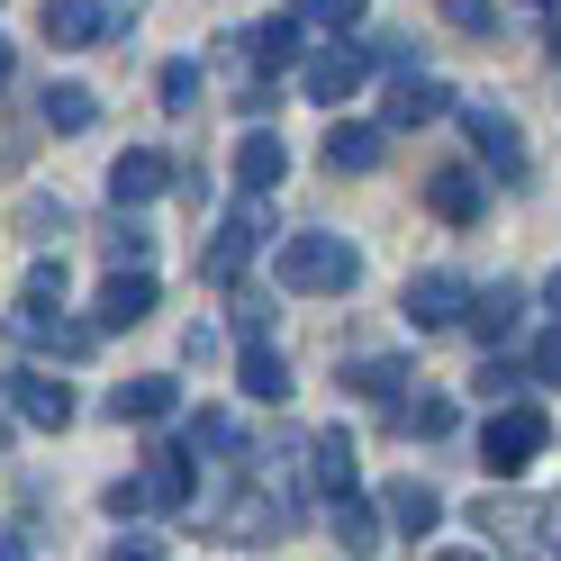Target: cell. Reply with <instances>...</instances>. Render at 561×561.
I'll use <instances>...</instances> for the list:
<instances>
[{
  "instance_id": "1",
  "label": "cell",
  "mask_w": 561,
  "mask_h": 561,
  "mask_svg": "<svg viewBox=\"0 0 561 561\" xmlns=\"http://www.w3.org/2000/svg\"><path fill=\"white\" fill-rule=\"evenodd\" d=\"M272 280H280V290H299V299H344L363 280V254L344 236H327V227H299V236H280Z\"/></svg>"
},
{
  "instance_id": "2",
  "label": "cell",
  "mask_w": 561,
  "mask_h": 561,
  "mask_svg": "<svg viewBox=\"0 0 561 561\" xmlns=\"http://www.w3.org/2000/svg\"><path fill=\"white\" fill-rule=\"evenodd\" d=\"M543 444H552V416H543L535 399H516V408H489V426H480V471H489V480H525Z\"/></svg>"
},
{
  "instance_id": "3",
  "label": "cell",
  "mask_w": 561,
  "mask_h": 561,
  "mask_svg": "<svg viewBox=\"0 0 561 561\" xmlns=\"http://www.w3.org/2000/svg\"><path fill=\"white\" fill-rule=\"evenodd\" d=\"M453 118H462V136L489 154V172H499L507 191H525V182H535V163H525V136H516V118L499 110V100H462Z\"/></svg>"
},
{
  "instance_id": "4",
  "label": "cell",
  "mask_w": 561,
  "mask_h": 561,
  "mask_svg": "<svg viewBox=\"0 0 561 561\" xmlns=\"http://www.w3.org/2000/svg\"><path fill=\"white\" fill-rule=\"evenodd\" d=\"M37 27H46V46H110V37H127V10H110V0H46Z\"/></svg>"
},
{
  "instance_id": "5",
  "label": "cell",
  "mask_w": 561,
  "mask_h": 561,
  "mask_svg": "<svg viewBox=\"0 0 561 561\" xmlns=\"http://www.w3.org/2000/svg\"><path fill=\"white\" fill-rule=\"evenodd\" d=\"M471 525H480L489 543H499V561H535V552H543L535 525H552V516H543V507H525V499H480V516H471ZM489 543H480V552H489Z\"/></svg>"
},
{
  "instance_id": "6",
  "label": "cell",
  "mask_w": 561,
  "mask_h": 561,
  "mask_svg": "<svg viewBox=\"0 0 561 561\" xmlns=\"http://www.w3.org/2000/svg\"><path fill=\"white\" fill-rule=\"evenodd\" d=\"M354 91H363V46H327L299 64V100H318V110H344Z\"/></svg>"
},
{
  "instance_id": "7",
  "label": "cell",
  "mask_w": 561,
  "mask_h": 561,
  "mask_svg": "<svg viewBox=\"0 0 561 561\" xmlns=\"http://www.w3.org/2000/svg\"><path fill=\"white\" fill-rule=\"evenodd\" d=\"M453 318H471V280L462 272H416L408 280V327L426 335V327H453Z\"/></svg>"
},
{
  "instance_id": "8",
  "label": "cell",
  "mask_w": 561,
  "mask_h": 561,
  "mask_svg": "<svg viewBox=\"0 0 561 561\" xmlns=\"http://www.w3.org/2000/svg\"><path fill=\"white\" fill-rule=\"evenodd\" d=\"M163 191H172V154L127 146V154L110 163V199H118V208H146V199H163Z\"/></svg>"
},
{
  "instance_id": "9",
  "label": "cell",
  "mask_w": 561,
  "mask_h": 561,
  "mask_svg": "<svg viewBox=\"0 0 561 561\" xmlns=\"http://www.w3.org/2000/svg\"><path fill=\"white\" fill-rule=\"evenodd\" d=\"M172 408H182V380H163V371H136V380L110 390V416H118V426H163Z\"/></svg>"
},
{
  "instance_id": "10",
  "label": "cell",
  "mask_w": 561,
  "mask_h": 561,
  "mask_svg": "<svg viewBox=\"0 0 561 561\" xmlns=\"http://www.w3.org/2000/svg\"><path fill=\"white\" fill-rule=\"evenodd\" d=\"M10 408L27 416V426H46V435L73 426V390H64L55 371H10Z\"/></svg>"
},
{
  "instance_id": "11",
  "label": "cell",
  "mask_w": 561,
  "mask_h": 561,
  "mask_svg": "<svg viewBox=\"0 0 561 561\" xmlns=\"http://www.w3.org/2000/svg\"><path fill=\"white\" fill-rule=\"evenodd\" d=\"M280 172H290V146H280V127H244V136H236V182H244V199L280 191Z\"/></svg>"
},
{
  "instance_id": "12",
  "label": "cell",
  "mask_w": 561,
  "mask_h": 561,
  "mask_svg": "<svg viewBox=\"0 0 561 561\" xmlns=\"http://www.w3.org/2000/svg\"><path fill=\"white\" fill-rule=\"evenodd\" d=\"M263 227H272V208H263V199H244L236 218L218 227V244H208V254H199V272H208V280H236V272H244V254H254V236H263Z\"/></svg>"
},
{
  "instance_id": "13",
  "label": "cell",
  "mask_w": 561,
  "mask_h": 561,
  "mask_svg": "<svg viewBox=\"0 0 561 561\" xmlns=\"http://www.w3.org/2000/svg\"><path fill=\"white\" fill-rule=\"evenodd\" d=\"M380 525H399V535L416 543V535H435V525H444V499L408 471V480H390V489H380Z\"/></svg>"
},
{
  "instance_id": "14",
  "label": "cell",
  "mask_w": 561,
  "mask_h": 561,
  "mask_svg": "<svg viewBox=\"0 0 561 561\" xmlns=\"http://www.w3.org/2000/svg\"><path fill=\"white\" fill-rule=\"evenodd\" d=\"M380 154H390V127H371V118H335L327 127V163L335 172H380Z\"/></svg>"
},
{
  "instance_id": "15",
  "label": "cell",
  "mask_w": 561,
  "mask_h": 561,
  "mask_svg": "<svg viewBox=\"0 0 561 561\" xmlns=\"http://www.w3.org/2000/svg\"><path fill=\"white\" fill-rule=\"evenodd\" d=\"M426 208H435L444 227H471L480 208H489V199H480V172H471V163H444L435 182H426Z\"/></svg>"
},
{
  "instance_id": "16",
  "label": "cell",
  "mask_w": 561,
  "mask_h": 561,
  "mask_svg": "<svg viewBox=\"0 0 561 561\" xmlns=\"http://www.w3.org/2000/svg\"><path fill=\"white\" fill-rule=\"evenodd\" d=\"M516 318H525V290H516V280H489V290H471V318H462V327H471L480 344H507Z\"/></svg>"
},
{
  "instance_id": "17",
  "label": "cell",
  "mask_w": 561,
  "mask_h": 561,
  "mask_svg": "<svg viewBox=\"0 0 561 561\" xmlns=\"http://www.w3.org/2000/svg\"><path fill=\"white\" fill-rule=\"evenodd\" d=\"M91 308H100V327H136V318H154V272H110Z\"/></svg>"
},
{
  "instance_id": "18",
  "label": "cell",
  "mask_w": 561,
  "mask_h": 561,
  "mask_svg": "<svg viewBox=\"0 0 561 561\" xmlns=\"http://www.w3.org/2000/svg\"><path fill=\"white\" fill-rule=\"evenodd\" d=\"M453 110H462V100H453L435 73H408V82L390 91V127H426V118H453Z\"/></svg>"
},
{
  "instance_id": "19",
  "label": "cell",
  "mask_w": 561,
  "mask_h": 561,
  "mask_svg": "<svg viewBox=\"0 0 561 561\" xmlns=\"http://www.w3.org/2000/svg\"><path fill=\"white\" fill-rule=\"evenodd\" d=\"M146 499H154V507H191V444H154Z\"/></svg>"
},
{
  "instance_id": "20",
  "label": "cell",
  "mask_w": 561,
  "mask_h": 561,
  "mask_svg": "<svg viewBox=\"0 0 561 561\" xmlns=\"http://www.w3.org/2000/svg\"><path fill=\"white\" fill-rule=\"evenodd\" d=\"M236 380H244V399H272V408H280V399L299 390V380H290V363H280L272 344H244V363H236Z\"/></svg>"
},
{
  "instance_id": "21",
  "label": "cell",
  "mask_w": 561,
  "mask_h": 561,
  "mask_svg": "<svg viewBox=\"0 0 561 561\" xmlns=\"http://www.w3.org/2000/svg\"><path fill=\"white\" fill-rule=\"evenodd\" d=\"M380 535H390V525H380V507L335 499V543H344V561H371V552H380Z\"/></svg>"
},
{
  "instance_id": "22",
  "label": "cell",
  "mask_w": 561,
  "mask_h": 561,
  "mask_svg": "<svg viewBox=\"0 0 561 561\" xmlns=\"http://www.w3.org/2000/svg\"><path fill=\"white\" fill-rule=\"evenodd\" d=\"M37 110H46V127H55V136H82V127H100V100H91V82H55V91L37 100Z\"/></svg>"
},
{
  "instance_id": "23",
  "label": "cell",
  "mask_w": 561,
  "mask_h": 561,
  "mask_svg": "<svg viewBox=\"0 0 561 561\" xmlns=\"http://www.w3.org/2000/svg\"><path fill=\"white\" fill-rule=\"evenodd\" d=\"M308 453H318L308 471H318V489H327V499H354V444H344V435H318Z\"/></svg>"
},
{
  "instance_id": "24",
  "label": "cell",
  "mask_w": 561,
  "mask_h": 561,
  "mask_svg": "<svg viewBox=\"0 0 561 561\" xmlns=\"http://www.w3.org/2000/svg\"><path fill=\"white\" fill-rule=\"evenodd\" d=\"M244 55H254V64H272V73H280V64L299 55V19H290V10H280V19H263L254 37H244Z\"/></svg>"
},
{
  "instance_id": "25",
  "label": "cell",
  "mask_w": 561,
  "mask_h": 561,
  "mask_svg": "<svg viewBox=\"0 0 561 561\" xmlns=\"http://www.w3.org/2000/svg\"><path fill=\"white\" fill-rule=\"evenodd\" d=\"M299 27H318V37H344V46H354V27L371 19V10H354V0H308V10H290Z\"/></svg>"
},
{
  "instance_id": "26",
  "label": "cell",
  "mask_w": 561,
  "mask_h": 561,
  "mask_svg": "<svg viewBox=\"0 0 561 561\" xmlns=\"http://www.w3.org/2000/svg\"><path fill=\"white\" fill-rule=\"evenodd\" d=\"M344 380H354L363 399H399V390H408V363H390V354H371V363H354Z\"/></svg>"
},
{
  "instance_id": "27",
  "label": "cell",
  "mask_w": 561,
  "mask_h": 561,
  "mask_svg": "<svg viewBox=\"0 0 561 561\" xmlns=\"http://www.w3.org/2000/svg\"><path fill=\"white\" fill-rule=\"evenodd\" d=\"M154 100H163V110H191V100H199V64H191V55H172L163 73H154Z\"/></svg>"
},
{
  "instance_id": "28",
  "label": "cell",
  "mask_w": 561,
  "mask_h": 561,
  "mask_svg": "<svg viewBox=\"0 0 561 561\" xmlns=\"http://www.w3.org/2000/svg\"><path fill=\"white\" fill-rule=\"evenodd\" d=\"M199 444H218V462H236V453H244L236 416H218V408H208V416H191V453H199Z\"/></svg>"
},
{
  "instance_id": "29",
  "label": "cell",
  "mask_w": 561,
  "mask_h": 561,
  "mask_svg": "<svg viewBox=\"0 0 561 561\" xmlns=\"http://www.w3.org/2000/svg\"><path fill=\"white\" fill-rule=\"evenodd\" d=\"M146 254H154V236L136 227V218H118V236H110V263H118V272H146Z\"/></svg>"
},
{
  "instance_id": "30",
  "label": "cell",
  "mask_w": 561,
  "mask_h": 561,
  "mask_svg": "<svg viewBox=\"0 0 561 561\" xmlns=\"http://www.w3.org/2000/svg\"><path fill=\"white\" fill-rule=\"evenodd\" d=\"M399 426H408V435H453V399H408Z\"/></svg>"
},
{
  "instance_id": "31",
  "label": "cell",
  "mask_w": 561,
  "mask_h": 561,
  "mask_svg": "<svg viewBox=\"0 0 561 561\" xmlns=\"http://www.w3.org/2000/svg\"><path fill=\"white\" fill-rule=\"evenodd\" d=\"M516 390H525V371H516V363H480V399L516 408Z\"/></svg>"
},
{
  "instance_id": "32",
  "label": "cell",
  "mask_w": 561,
  "mask_h": 561,
  "mask_svg": "<svg viewBox=\"0 0 561 561\" xmlns=\"http://www.w3.org/2000/svg\"><path fill=\"white\" fill-rule=\"evenodd\" d=\"M444 19H453V27H471V37H499V10H480V0H453Z\"/></svg>"
},
{
  "instance_id": "33",
  "label": "cell",
  "mask_w": 561,
  "mask_h": 561,
  "mask_svg": "<svg viewBox=\"0 0 561 561\" xmlns=\"http://www.w3.org/2000/svg\"><path fill=\"white\" fill-rule=\"evenodd\" d=\"M146 507H154L146 480H118V489H110V516H146Z\"/></svg>"
},
{
  "instance_id": "34",
  "label": "cell",
  "mask_w": 561,
  "mask_h": 561,
  "mask_svg": "<svg viewBox=\"0 0 561 561\" xmlns=\"http://www.w3.org/2000/svg\"><path fill=\"white\" fill-rule=\"evenodd\" d=\"M535 380H561V327L543 335V354H535Z\"/></svg>"
},
{
  "instance_id": "35",
  "label": "cell",
  "mask_w": 561,
  "mask_h": 561,
  "mask_svg": "<svg viewBox=\"0 0 561 561\" xmlns=\"http://www.w3.org/2000/svg\"><path fill=\"white\" fill-rule=\"evenodd\" d=\"M110 561H163V552H154L146 535H127V543H110Z\"/></svg>"
},
{
  "instance_id": "36",
  "label": "cell",
  "mask_w": 561,
  "mask_h": 561,
  "mask_svg": "<svg viewBox=\"0 0 561 561\" xmlns=\"http://www.w3.org/2000/svg\"><path fill=\"white\" fill-rule=\"evenodd\" d=\"M543 46L561 55V0H552V10H543Z\"/></svg>"
},
{
  "instance_id": "37",
  "label": "cell",
  "mask_w": 561,
  "mask_h": 561,
  "mask_svg": "<svg viewBox=\"0 0 561 561\" xmlns=\"http://www.w3.org/2000/svg\"><path fill=\"white\" fill-rule=\"evenodd\" d=\"M435 561H499V552H435Z\"/></svg>"
},
{
  "instance_id": "38",
  "label": "cell",
  "mask_w": 561,
  "mask_h": 561,
  "mask_svg": "<svg viewBox=\"0 0 561 561\" xmlns=\"http://www.w3.org/2000/svg\"><path fill=\"white\" fill-rule=\"evenodd\" d=\"M543 299H552V308H561V272H552V280H543Z\"/></svg>"
},
{
  "instance_id": "39",
  "label": "cell",
  "mask_w": 561,
  "mask_h": 561,
  "mask_svg": "<svg viewBox=\"0 0 561 561\" xmlns=\"http://www.w3.org/2000/svg\"><path fill=\"white\" fill-rule=\"evenodd\" d=\"M0 82H10V37H0Z\"/></svg>"
},
{
  "instance_id": "40",
  "label": "cell",
  "mask_w": 561,
  "mask_h": 561,
  "mask_svg": "<svg viewBox=\"0 0 561 561\" xmlns=\"http://www.w3.org/2000/svg\"><path fill=\"white\" fill-rule=\"evenodd\" d=\"M0 561H19V543H0Z\"/></svg>"
},
{
  "instance_id": "41",
  "label": "cell",
  "mask_w": 561,
  "mask_h": 561,
  "mask_svg": "<svg viewBox=\"0 0 561 561\" xmlns=\"http://www.w3.org/2000/svg\"><path fill=\"white\" fill-rule=\"evenodd\" d=\"M0 444H10V416H0Z\"/></svg>"
}]
</instances>
